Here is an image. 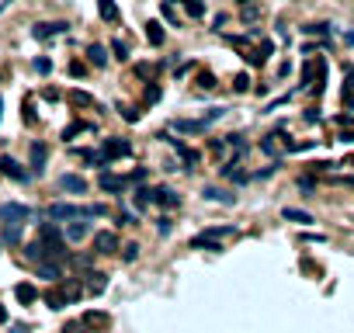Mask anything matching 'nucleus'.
I'll list each match as a JSON object with an SVG mask.
<instances>
[{
  "label": "nucleus",
  "mask_w": 354,
  "mask_h": 333,
  "mask_svg": "<svg viewBox=\"0 0 354 333\" xmlns=\"http://www.w3.org/2000/svg\"><path fill=\"white\" fill-rule=\"evenodd\" d=\"M28 219H31V208L28 205H17V201L0 205V226H24Z\"/></svg>",
  "instance_id": "f257e3e1"
},
{
  "label": "nucleus",
  "mask_w": 354,
  "mask_h": 333,
  "mask_svg": "<svg viewBox=\"0 0 354 333\" xmlns=\"http://www.w3.org/2000/svg\"><path fill=\"white\" fill-rule=\"evenodd\" d=\"M38 240L49 247L52 257H63V254H66V250H63V236H59V229H56L52 222H42V226H38Z\"/></svg>",
  "instance_id": "f03ea898"
},
{
  "label": "nucleus",
  "mask_w": 354,
  "mask_h": 333,
  "mask_svg": "<svg viewBox=\"0 0 354 333\" xmlns=\"http://www.w3.org/2000/svg\"><path fill=\"white\" fill-rule=\"evenodd\" d=\"M66 28H70L66 21H42V24H35V28H31V35H35L38 42H45V38H52V35H63Z\"/></svg>",
  "instance_id": "7ed1b4c3"
},
{
  "label": "nucleus",
  "mask_w": 354,
  "mask_h": 333,
  "mask_svg": "<svg viewBox=\"0 0 354 333\" xmlns=\"http://www.w3.org/2000/svg\"><path fill=\"white\" fill-rule=\"evenodd\" d=\"M129 153H132L129 139H104V156L108 160H118V156H129Z\"/></svg>",
  "instance_id": "20e7f679"
},
{
  "label": "nucleus",
  "mask_w": 354,
  "mask_h": 333,
  "mask_svg": "<svg viewBox=\"0 0 354 333\" xmlns=\"http://www.w3.org/2000/svg\"><path fill=\"white\" fill-rule=\"evenodd\" d=\"M271 52H275V42H271V38H264V42H261V49H254V52H243V59H247L250 66H261V63H264Z\"/></svg>",
  "instance_id": "39448f33"
},
{
  "label": "nucleus",
  "mask_w": 354,
  "mask_h": 333,
  "mask_svg": "<svg viewBox=\"0 0 354 333\" xmlns=\"http://www.w3.org/2000/svg\"><path fill=\"white\" fill-rule=\"evenodd\" d=\"M129 188V177H115V174H101V191H111V195H122Z\"/></svg>",
  "instance_id": "423d86ee"
},
{
  "label": "nucleus",
  "mask_w": 354,
  "mask_h": 333,
  "mask_svg": "<svg viewBox=\"0 0 354 333\" xmlns=\"http://www.w3.org/2000/svg\"><path fill=\"white\" fill-rule=\"evenodd\" d=\"M94 250L97 254H115L118 250V236L115 233H97L94 236Z\"/></svg>",
  "instance_id": "0eeeda50"
},
{
  "label": "nucleus",
  "mask_w": 354,
  "mask_h": 333,
  "mask_svg": "<svg viewBox=\"0 0 354 333\" xmlns=\"http://www.w3.org/2000/svg\"><path fill=\"white\" fill-rule=\"evenodd\" d=\"M59 188L70 191V195H83V191H87V181L76 177V174H63V177H59Z\"/></svg>",
  "instance_id": "6e6552de"
},
{
  "label": "nucleus",
  "mask_w": 354,
  "mask_h": 333,
  "mask_svg": "<svg viewBox=\"0 0 354 333\" xmlns=\"http://www.w3.org/2000/svg\"><path fill=\"white\" fill-rule=\"evenodd\" d=\"M0 170H3L7 177H14V181H28V174L21 170V163H17L14 156H0Z\"/></svg>",
  "instance_id": "1a4fd4ad"
},
{
  "label": "nucleus",
  "mask_w": 354,
  "mask_h": 333,
  "mask_svg": "<svg viewBox=\"0 0 354 333\" xmlns=\"http://www.w3.org/2000/svg\"><path fill=\"white\" fill-rule=\"evenodd\" d=\"M24 257H28V261H38V264H42V261H45V257H52V254H49V247H45L42 240H35V243H28V247H24Z\"/></svg>",
  "instance_id": "9d476101"
},
{
  "label": "nucleus",
  "mask_w": 354,
  "mask_h": 333,
  "mask_svg": "<svg viewBox=\"0 0 354 333\" xmlns=\"http://www.w3.org/2000/svg\"><path fill=\"white\" fill-rule=\"evenodd\" d=\"M191 247H195V250H222L212 233H198V236H191Z\"/></svg>",
  "instance_id": "9b49d317"
},
{
  "label": "nucleus",
  "mask_w": 354,
  "mask_h": 333,
  "mask_svg": "<svg viewBox=\"0 0 354 333\" xmlns=\"http://www.w3.org/2000/svg\"><path fill=\"white\" fill-rule=\"evenodd\" d=\"M87 233H90V222H83V219H76V222L66 226V240H73V243H76V240H83Z\"/></svg>",
  "instance_id": "f8f14e48"
},
{
  "label": "nucleus",
  "mask_w": 354,
  "mask_h": 333,
  "mask_svg": "<svg viewBox=\"0 0 354 333\" xmlns=\"http://www.w3.org/2000/svg\"><path fill=\"white\" fill-rule=\"evenodd\" d=\"M202 195H205L209 201H222V205H233V201H236L233 195H229V191H226V188H215V184H209Z\"/></svg>",
  "instance_id": "ddd939ff"
},
{
  "label": "nucleus",
  "mask_w": 354,
  "mask_h": 333,
  "mask_svg": "<svg viewBox=\"0 0 354 333\" xmlns=\"http://www.w3.org/2000/svg\"><path fill=\"white\" fill-rule=\"evenodd\" d=\"M174 129H177V132H205V129H209V122H205V118H202V122H191V118H177V122H174Z\"/></svg>",
  "instance_id": "4468645a"
},
{
  "label": "nucleus",
  "mask_w": 354,
  "mask_h": 333,
  "mask_svg": "<svg viewBox=\"0 0 354 333\" xmlns=\"http://www.w3.org/2000/svg\"><path fill=\"white\" fill-rule=\"evenodd\" d=\"M14 295H17V302H21V306H31V302L38 299V292H35V288H31L28 281H21V285L14 288Z\"/></svg>",
  "instance_id": "2eb2a0df"
},
{
  "label": "nucleus",
  "mask_w": 354,
  "mask_h": 333,
  "mask_svg": "<svg viewBox=\"0 0 354 333\" xmlns=\"http://www.w3.org/2000/svg\"><path fill=\"white\" fill-rule=\"evenodd\" d=\"M45 156H49L45 142H31V167H35V170H42V167H45Z\"/></svg>",
  "instance_id": "dca6fc26"
},
{
  "label": "nucleus",
  "mask_w": 354,
  "mask_h": 333,
  "mask_svg": "<svg viewBox=\"0 0 354 333\" xmlns=\"http://www.w3.org/2000/svg\"><path fill=\"white\" fill-rule=\"evenodd\" d=\"M282 215L288 219V222H302V226H309V222H313V215H309L306 208H282Z\"/></svg>",
  "instance_id": "f3484780"
},
{
  "label": "nucleus",
  "mask_w": 354,
  "mask_h": 333,
  "mask_svg": "<svg viewBox=\"0 0 354 333\" xmlns=\"http://www.w3.org/2000/svg\"><path fill=\"white\" fill-rule=\"evenodd\" d=\"M97 10L104 21H118V3L115 0H97Z\"/></svg>",
  "instance_id": "a211bd4d"
},
{
  "label": "nucleus",
  "mask_w": 354,
  "mask_h": 333,
  "mask_svg": "<svg viewBox=\"0 0 354 333\" xmlns=\"http://www.w3.org/2000/svg\"><path fill=\"white\" fill-rule=\"evenodd\" d=\"M146 38H149V45H163V28H160V21H149V24H146Z\"/></svg>",
  "instance_id": "6ab92c4d"
},
{
  "label": "nucleus",
  "mask_w": 354,
  "mask_h": 333,
  "mask_svg": "<svg viewBox=\"0 0 354 333\" xmlns=\"http://www.w3.org/2000/svg\"><path fill=\"white\" fill-rule=\"evenodd\" d=\"M87 56H90V63H94V66H104V63H108V49H104V45H97V42L87 49Z\"/></svg>",
  "instance_id": "aec40b11"
},
{
  "label": "nucleus",
  "mask_w": 354,
  "mask_h": 333,
  "mask_svg": "<svg viewBox=\"0 0 354 333\" xmlns=\"http://www.w3.org/2000/svg\"><path fill=\"white\" fill-rule=\"evenodd\" d=\"M38 278H45V281H59L63 271H59L56 264H38Z\"/></svg>",
  "instance_id": "412c9836"
},
{
  "label": "nucleus",
  "mask_w": 354,
  "mask_h": 333,
  "mask_svg": "<svg viewBox=\"0 0 354 333\" xmlns=\"http://www.w3.org/2000/svg\"><path fill=\"white\" fill-rule=\"evenodd\" d=\"M354 104V66H348V83H344V108Z\"/></svg>",
  "instance_id": "4be33fe9"
},
{
  "label": "nucleus",
  "mask_w": 354,
  "mask_h": 333,
  "mask_svg": "<svg viewBox=\"0 0 354 333\" xmlns=\"http://www.w3.org/2000/svg\"><path fill=\"white\" fill-rule=\"evenodd\" d=\"M334 31H337L334 24H306L302 28V35H334Z\"/></svg>",
  "instance_id": "5701e85b"
},
{
  "label": "nucleus",
  "mask_w": 354,
  "mask_h": 333,
  "mask_svg": "<svg viewBox=\"0 0 354 333\" xmlns=\"http://www.w3.org/2000/svg\"><path fill=\"white\" fill-rule=\"evenodd\" d=\"M156 198L163 201V205H170V208H174V205H181V195H177V191H167V188H160V191H156Z\"/></svg>",
  "instance_id": "b1692460"
},
{
  "label": "nucleus",
  "mask_w": 354,
  "mask_h": 333,
  "mask_svg": "<svg viewBox=\"0 0 354 333\" xmlns=\"http://www.w3.org/2000/svg\"><path fill=\"white\" fill-rule=\"evenodd\" d=\"M160 14H163V17H167V24H174V28H177V24H181V17H177V14H174V7H170V3H167V0H163V7H160Z\"/></svg>",
  "instance_id": "393cba45"
},
{
  "label": "nucleus",
  "mask_w": 354,
  "mask_h": 333,
  "mask_svg": "<svg viewBox=\"0 0 354 333\" xmlns=\"http://www.w3.org/2000/svg\"><path fill=\"white\" fill-rule=\"evenodd\" d=\"M21 240V226H3V243H17Z\"/></svg>",
  "instance_id": "a878e982"
},
{
  "label": "nucleus",
  "mask_w": 354,
  "mask_h": 333,
  "mask_svg": "<svg viewBox=\"0 0 354 333\" xmlns=\"http://www.w3.org/2000/svg\"><path fill=\"white\" fill-rule=\"evenodd\" d=\"M184 7H188L191 17H202V14H205V3H202V0H184Z\"/></svg>",
  "instance_id": "bb28decb"
},
{
  "label": "nucleus",
  "mask_w": 354,
  "mask_h": 333,
  "mask_svg": "<svg viewBox=\"0 0 354 333\" xmlns=\"http://www.w3.org/2000/svg\"><path fill=\"white\" fill-rule=\"evenodd\" d=\"M111 49H115V56H118V59H129V45H125L122 38H115V42H111Z\"/></svg>",
  "instance_id": "cd10ccee"
},
{
  "label": "nucleus",
  "mask_w": 354,
  "mask_h": 333,
  "mask_svg": "<svg viewBox=\"0 0 354 333\" xmlns=\"http://www.w3.org/2000/svg\"><path fill=\"white\" fill-rule=\"evenodd\" d=\"M90 278H94V281H87V288H90V292H104V274H97V271H94Z\"/></svg>",
  "instance_id": "c85d7f7f"
},
{
  "label": "nucleus",
  "mask_w": 354,
  "mask_h": 333,
  "mask_svg": "<svg viewBox=\"0 0 354 333\" xmlns=\"http://www.w3.org/2000/svg\"><path fill=\"white\" fill-rule=\"evenodd\" d=\"M83 129H90V125H87V122H73L70 129H63V139H73L76 132H83Z\"/></svg>",
  "instance_id": "c756f323"
},
{
  "label": "nucleus",
  "mask_w": 354,
  "mask_h": 333,
  "mask_svg": "<svg viewBox=\"0 0 354 333\" xmlns=\"http://www.w3.org/2000/svg\"><path fill=\"white\" fill-rule=\"evenodd\" d=\"M70 101H73V104H94V97H90V94H83V90H73Z\"/></svg>",
  "instance_id": "7c9ffc66"
},
{
  "label": "nucleus",
  "mask_w": 354,
  "mask_h": 333,
  "mask_svg": "<svg viewBox=\"0 0 354 333\" xmlns=\"http://www.w3.org/2000/svg\"><path fill=\"white\" fill-rule=\"evenodd\" d=\"M153 101H160V83H149L146 87V104H153Z\"/></svg>",
  "instance_id": "2f4dec72"
},
{
  "label": "nucleus",
  "mask_w": 354,
  "mask_h": 333,
  "mask_svg": "<svg viewBox=\"0 0 354 333\" xmlns=\"http://www.w3.org/2000/svg\"><path fill=\"white\" fill-rule=\"evenodd\" d=\"M35 73H52V63H49L45 56H38V59H35Z\"/></svg>",
  "instance_id": "473e14b6"
},
{
  "label": "nucleus",
  "mask_w": 354,
  "mask_h": 333,
  "mask_svg": "<svg viewBox=\"0 0 354 333\" xmlns=\"http://www.w3.org/2000/svg\"><path fill=\"white\" fill-rule=\"evenodd\" d=\"M247 87H250V76H247V73H240V76L233 80V90H247Z\"/></svg>",
  "instance_id": "72a5a7b5"
},
{
  "label": "nucleus",
  "mask_w": 354,
  "mask_h": 333,
  "mask_svg": "<svg viewBox=\"0 0 354 333\" xmlns=\"http://www.w3.org/2000/svg\"><path fill=\"white\" fill-rule=\"evenodd\" d=\"M247 17H250V21H257V17H261V7H254V3H250V7H243V21H247Z\"/></svg>",
  "instance_id": "f704fd0d"
},
{
  "label": "nucleus",
  "mask_w": 354,
  "mask_h": 333,
  "mask_svg": "<svg viewBox=\"0 0 354 333\" xmlns=\"http://www.w3.org/2000/svg\"><path fill=\"white\" fill-rule=\"evenodd\" d=\"M83 323H108V316H104V313H87Z\"/></svg>",
  "instance_id": "c9c22d12"
},
{
  "label": "nucleus",
  "mask_w": 354,
  "mask_h": 333,
  "mask_svg": "<svg viewBox=\"0 0 354 333\" xmlns=\"http://www.w3.org/2000/svg\"><path fill=\"white\" fill-rule=\"evenodd\" d=\"M63 333H87V323H66Z\"/></svg>",
  "instance_id": "e433bc0d"
},
{
  "label": "nucleus",
  "mask_w": 354,
  "mask_h": 333,
  "mask_svg": "<svg viewBox=\"0 0 354 333\" xmlns=\"http://www.w3.org/2000/svg\"><path fill=\"white\" fill-rule=\"evenodd\" d=\"M156 229H160V233H163V236H167V233H170V229H174V222H170V219H167V215H163V219H160V222H156Z\"/></svg>",
  "instance_id": "4c0bfd02"
},
{
  "label": "nucleus",
  "mask_w": 354,
  "mask_h": 333,
  "mask_svg": "<svg viewBox=\"0 0 354 333\" xmlns=\"http://www.w3.org/2000/svg\"><path fill=\"white\" fill-rule=\"evenodd\" d=\"M122 257H125V261H136V257H139V247H136V243H129V247H125V254H122Z\"/></svg>",
  "instance_id": "58836bf2"
},
{
  "label": "nucleus",
  "mask_w": 354,
  "mask_h": 333,
  "mask_svg": "<svg viewBox=\"0 0 354 333\" xmlns=\"http://www.w3.org/2000/svg\"><path fill=\"white\" fill-rule=\"evenodd\" d=\"M136 73H139V76H146V80H149V76H153V73H156V69L149 66V63H139V66H136Z\"/></svg>",
  "instance_id": "ea45409f"
},
{
  "label": "nucleus",
  "mask_w": 354,
  "mask_h": 333,
  "mask_svg": "<svg viewBox=\"0 0 354 333\" xmlns=\"http://www.w3.org/2000/svg\"><path fill=\"white\" fill-rule=\"evenodd\" d=\"M146 177H149V170H146V167H139V170H132V174H129V181H146Z\"/></svg>",
  "instance_id": "a19ab883"
},
{
  "label": "nucleus",
  "mask_w": 354,
  "mask_h": 333,
  "mask_svg": "<svg viewBox=\"0 0 354 333\" xmlns=\"http://www.w3.org/2000/svg\"><path fill=\"white\" fill-rule=\"evenodd\" d=\"M198 83H202V87H205V90H209V87H215L212 73H202V76H198Z\"/></svg>",
  "instance_id": "79ce46f5"
},
{
  "label": "nucleus",
  "mask_w": 354,
  "mask_h": 333,
  "mask_svg": "<svg viewBox=\"0 0 354 333\" xmlns=\"http://www.w3.org/2000/svg\"><path fill=\"white\" fill-rule=\"evenodd\" d=\"M261 149H264V153H275V135H268V139L261 142Z\"/></svg>",
  "instance_id": "37998d69"
},
{
  "label": "nucleus",
  "mask_w": 354,
  "mask_h": 333,
  "mask_svg": "<svg viewBox=\"0 0 354 333\" xmlns=\"http://www.w3.org/2000/svg\"><path fill=\"white\" fill-rule=\"evenodd\" d=\"M313 184H316L313 177H299V188H302V191H313Z\"/></svg>",
  "instance_id": "c03bdc74"
},
{
  "label": "nucleus",
  "mask_w": 354,
  "mask_h": 333,
  "mask_svg": "<svg viewBox=\"0 0 354 333\" xmlns=\"http://www.w3.org/2000/svg\"><path fill=\"white\" fill-rule=\"evenodd\" d=\"M10 333H28V327H21V323H17V327H10Z\"/></svg>",
  "instance_id": "a18cd8bd"
},
{
  "label": "nucleus",
  "mask_w": 354,
  "mask_h": 333,
  "mask_svg": "<svg viewBox=\"0 0 354 333\" xmlns=\"http://www.w3.org/2000/svg\"><path fill=\"white\" fill-rule=\"evenodd\" d=\"M341 142H354V132H344V135H341Z\"/></svg>",
  "instance_id": "49530a36"
},
{
  "label": "nucleus",
  "mask_w": 354,
  "mask_h": 333,
  "mask_svg": "<svg viewBox=\"0 0 354 333\" xmlns=\"http://www.w3.org/2000/svg\"><path fill=\"white\" fill-rule=\"evenodd\" d=\"M0 323H7V309L3 306H0Z\"/></svg>",
  "instance_id": "de8ad7c7"
},
{
  "label": "nucleus",
  "mask_w": 354,
  "mask_h": 333,
  "mask_svg": "<svg viewBox=\"0 0 354 333\" xmlns=\"http://www.w3.org/2000/svg\"><path fill=\"white\" fill-rule=\"evenodd\" d=\"M236 3H240V7H247V3H250V0H236Z\"/></svg>",
  "instance_id": "09e8293b"
},
{
  "label": "nucleus",
  "mask_w": 354,
  "mask_h": 333,
  "mask_svg": "<svg viewBox=\"0 0 354 333\" xmlns=\"http://www.w3.org/2000/svg\"><path fill=\"white\" fill-rule=\"evenodd\" d=\"M0 118H3V97H0Z\"/></svg>",
  "instance_id": "8fccbe9b"
}]
</instances>
